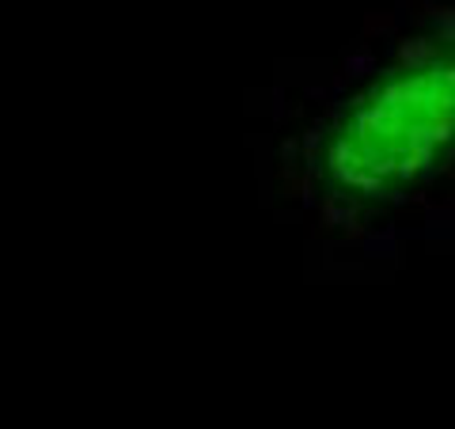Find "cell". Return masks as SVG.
I'll return each instance as SVG.
<instances>
[{
  "label": "cell",
  "instance_id": "obj_1",
  "mask_svg": "<svg viewBox=\"0 0 455 429\" xmlns=\"http://www.w3.org/2000/svg\"><path fill=\"white\" fill-rule=\"evenodd\" d=\"M326 228L383 232L455 198V12L421 23L326 99L296 141Z\"/></svg>",
  "mask_w": 455,
  "mask_h": 429
}]
</instances>
